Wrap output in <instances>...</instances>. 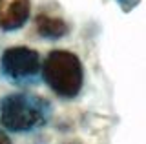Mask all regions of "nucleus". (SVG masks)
Here are the masks:
<instances>
[{
    "label": "nucleus",
    "mask_w": 146,
    "mask_h": 144,
    "mask_svg": "<svg viewBox=\"0 0 146 144\" xmlns=\"http://www.w3.org/2000/svg\"><path fill=\"white\" fill-rule=\"evenodd\" d=\"M36 31L46 38H60L68 33V26L62 18H55L49 15L36 17Z\"/></svg>",
    "instance_id": "nucleus-5"
},
{
    "label": "nucleus",
    "mask_w": 146,
    "mask_h": 144,
    "mask_svg": "<svg viewBox=\"0 0 146 144\" xmlns=\"http://www.w3.org/2000/svg\"><path fill=\"white\" fill-rule=\"evenodd\" d=\"M139 2H141V0H117V4H119V6H121L124 11H131L133 7L139 6Z\"/></svg>",
    "instance_id": "nucleus-6"
},
{
    "label": "nucleus",
    "mask_w": 146,
    "mask_h": 144,
    "mask_svg": "<svg viewBox=\"0 0 146 144\" xmlns=\"http://www.w3.org/2000/svg\"><path fill=\"white\" fill-rule=\"evenodd\" d=\"M4 142H9V139L4 135V131H0V144H4Z\"/></svg>",
    "instance_id": "nucleus-7"
},
{
    "label": "nucleus",
    "mask_w": 146,
    "mask_h": 144,
    "mask_svg": "<svg viewBox=\"0 0 146 144\" xmlns=\"http://www.w3.org/2000/svg\"><path fill=\"white\" fill-rule=\"evenodd\" d=\"M48 104L38 97L9 95L0 100V124L13 133H24L38 128L46 120Z\"/></svg>",
    "instance_id": "nucleus-2"
},
{
    "label": "nucleus",
    "mask_w": 146,
    "mask_h": 144,
    "mask_svg": "<svg viewBox=\"0 0 146 144\" xmlns=\"http://www.w3.org/2000/svg\"><path fill=\"white\" fill-rule=\"evenodd\" d=\"M29 0H0V28L4 31H15L29 18Z\"/></svg>",
    "instance_id": "nucleus-4"
},
{
    "label": "nucleus",
    "mask_w": 146,
    "mask_h": 144,
    "mask_svg": "<svg viewBox=\"0 0 146 144\" xmlns=\"http://www.w3.org/2000/svg\"><path fill=\"white\" fill-rule=\"evenodd\" d=\"M44 82L57 95L73 98L80 93L84 84V69L80 58L70 51H53L44 62Z\"/></svg>",
    "instance_id": "nucleus-1"
},
{
    "label": "nucleus",
    "mask_w": 146,
    "mask_h": 144,
    "mask_svg": "<svg viewBox=\"0 0 146 144\" xmlns=\"http://www.w3.org/2000/svg\"><path fill=\"white\" fill-rule=\"evenodd\" d=\"M0 69L7 79L15 80V82L31 79L40 69L38 53L26 46L9 48L0 57Z\"/></svg>",
    "instance_id": "nucleus-3"
}]
</instances>
